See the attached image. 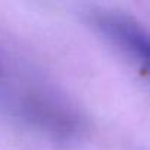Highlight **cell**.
<instances>
[{"label":"cell","instance_id":"6da1fadb","mask_svg":"<svg viewBox=\"0 0 150 150\" xmlns=\"http://www.w3.org/2000/svg\"><path fill=\"white\" fill-rule=\"evenodd\" d=\"M96 27L116 46L150 72V33L128 15L99 12L93 16Z\"/></svg>","mask_w":150,"mask_h":150}]
</instances>
